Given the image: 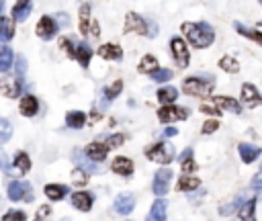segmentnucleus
<instances>
[{
    "mask_svg": "<svg viewBox=\"0 0 262 221\" xmlns=\"http://www.w3.org/2000/svg\"><path fill=\"white\" fill-rule=\"evenodd\" d=\"M88 31H90V33H92L94 37H98V35H101V27H98V23H96V21H90V25H88Z\"/></svg>",
    "mask_w": 262,
    "mask_h": 221,
    "instance_id": "nucleus-47",
    "label": "nucleus"
},
{
    "mask_svg": "<svg viewBox=\"0 0 262 221\" xmlns=\"http://www.w3.org/2000/svg\"><path fill=\"white\" fill-rule=\"evenodd\" d=\"M180 31L186 41L196 49H205L215 41V31L207 23H182Z\"/></svg>",
    "mask_w": 262,
    "mask_h": 221,
    "instance_id": "nucleus-1",
    "label": "nucleus"
},
{
    "mask_svg": "<svg viewBox=\"0 0 262 221\" xmlns=\"http://www.w3.org/2000/svg\"><path fill=\"white\" fill-rule=\"evenodd\" d=\"M136 207V197L131 193H121L117 199H115V211L119 215H129Z\"/></svg>",
    "mask_w": 262,
    "mask_h": 221,
    "instance_id": "nucleus-12",
    "label": "nucleus"
},
{
    "mask_svg": "<svg viewBox=\"0 0 262 221\" xmlns=\"http://www.w3.org/2000/svg\"><path fill=\"white\" fill-rule=\"evenodd\" d=\"M240 158H242V162H246V164H252L256 158L260 156V148L258 145H254V143H240Z\"/></svg>",
    "mask_w": 262,
    "mask_h": 221,
    "instance_id": "nucleus-22",
    "label": "nucleus"
},
{
    "mask_svg": "<svg viewBox=\"0 0 262 221\" xmlns=\"http://www.w3.org/2000/svg\"><path fill=\"white\" fill-rule=\"evenodd\" d=\"M180 164H182V170H184V172H186V174H188V172H192V170H194V162H192V158H188V160H182V162H180Z\"/></svg>",
    "mask_w": 262,
    "mask_h": 221,
    "instance_id": "nucleus-46",
    "label": "nucleus"
},
{
    "mask_svg": "<svg viewBox=\"0 0 262 221\" xmlns=\"http://www.w3.org/2000/svg\"><path fill=\"white\" fill-rule=\"evenodd\" d=\"M150 76H152V80H156V82H168V80L174 78V72H172V70H166V68H164V70H162V68H156Z\"/></svg>",
    "mask_w": 262,
    "mask_h": 221,
    "instance_id": "nucleus-37",
    "label": "nucleus"
},
{
    "mask_svg": "<svg viewBox=\"0 0 262 221\" xmlns=\"http://www.w3.org/2000/svg\"><path fill=\"white\" fill-rule=\"evenodd\" d=\"M219 68L225 70V72H232V74H238L240 72V64H238V59L232 57V55H223L219 59Z\"/></svg>",
    "mask_w": 262,
    "mask_h": 221,
    "instance_id": "nucleus-32",
    "label": "nucleus"
},
{
    "mask_svg": "<svg viewBox=\"0 0 262 221\" xmlns=\"http://www.w3.org/2000/svg\"><path fill=\"white\" fill-rule=\"evenodd\" d=\"M164 135H166V137H174V135H178V131L174 127H168L166 131H164Z\"/></svg>",
    "mask_w": 262,
    "mask_h": 221,
    "instance_id": "nucleus-50",
    "label": "nucleus"
},
{
    "mask_svg": "<svg viewBox=\"0 0 262 221\" xmlns=\"http://www.w3.org/2000/svg\"><path fill=\"white\" fill-rule=\"evenodd\" d=\"M47 213H51V209H49V205H45V207H39V211H37V215H39V219H43Z\"/></svg>",
    "mask_w": 262,
    "mask_h": 221,
    "instance_id": "nucleus-49",
    "label": "nucleus"
},
{
    "mask_svg": "<svg viewBox=\"0 0 262 221\" xmlns=\"http://www.w3.org/2000/svg\"><path fill=\"white\" fill-rule=\"evenodd\" d=\"M35 193H33V186L27 180H13L9 184V199L11 201H33Z\"/></svg>",
    "mask_w": 262,
    "mask_h": 221,
    "instance_id": "nucleus-4",
    "label": "nucleus"
},
{
    "mask_svg": "<svg viewBox=\"0 0 262 221\" xmlns=\"http://www.w3.org/2000/svg\"><path fill=\"white\" fill-rule=\"evenodd\" d=\"M31 11H33L31 0H17V5L13 7V21H17V23L27 21V17L31 15Z\"/></svg>",
    "mask_w": 262,
    "mask_h": 221,
    "instance_id": "nucleus-17",
    "label": "nucleus"
},
{
    "mask_svg": "<svg viewBox=\"0 0 262 221\" xmlns=\"http://www.w3.org/2000/svg\"><path fill=\"white\" fill-rule=\"evenodd\" d=\"M242 103L246 107H258L260 105V92L254 84L248 82V84L242 86Z\"/></svg>",
    "mask_w": 262,
    "mask_h": 221,
    "instance_id": "nucleus-15",
    "label": "nucleus"
},
{
    "mask_svg": "<svg viewBox=\"0 0 262 221\" xmlns=\"http://www.w3.org/2000/svg\"><path fill=\"white\" fill-rule=\"evenodd\" d=\"M37 221H43V219H37Z\"/></svg>",
    "mask_w": 262,
    "mask_h": 221,
    "instance_id": "nucleus-53",
    "label": "nucleus"
},
{
    "mask_svg": "<svg viewBox=\"0 0 262 221\" xmlns=\"http://www.w3.org/2000/svg\"><path fill=\"white\" fill-rule=\"evenodd\" d=\"M84 154H86V158H90L92 162H103L107 158V154H109V148L103 141H92V143H88L84 148Z\"/></svg>",
    "mask_w": 262,
    "mask_h": 221,
    "instance_id": "nucleus-11",
    "label": "nucleus"
},
{
    "mask_svg": "<svg viewBox=\"0 0 262 221\" xmlns=\"http://www.w3.org/2000/svg\"><path fill=\"white\" fill-rule=\"evenodd\" d=\"M111 168H113L115 174H121V176H131V174H134V162H131L129 158H123V156L115 158Z\"/></svg>",
    "mask_w": 262,
    "mask_h": 221,
    "instance_id": "nucleus-19",
    "label": "nucleus"
},
{
    "mask_svg": "<svg viewBox=\"0 0 262 221\" xmlns=\"http://www.w3.org/2000/svg\"><path fill=\"white\" fill-rule=\"evenodd\" d=\"M201 111L203 113H207V115H211V117H219V109L213 105V107H209V105H203L201 107Z\"/></svg>",
    "mask_w": 262,
    "mask_h": 221,
    "instance_id": "nucleus-44",
    "label": "nucleus"
},
{
    "mask_svg": "<svg viewBox=\"0 0 262 221\" xmlns=\"http://www.w3.org/2000/svg\"><path fill=\"white\" fill-rule=\"evenodd\" d=\"M43 193L49 201H59L66 197V193H68V186H63V184H47L43 188Z\"/></svg>",
    "mask_w": 262,
    "mask_h": 221,
    "instance_id": "nucleus-25",
    "label": "nucleus"
},
{
    "mask_svg": "<svg viewBox=\"0 0 262 221\" xmlns=\"http://www.w3.org/2000/svg\"><path fill=\"white\" fill-rule=\"evenodd\" d=\"M15 166L19 168L21 174H27V172H29V168H31V160H29V156H27L25 152H19V154L15 156Z\"/></svg>",
    "mask_w": 262,
    "mask_h": 221,
    "instance_id": "nucleus-35",
    "label": "nucleus"
},
{
    "mask_svg": "<svg viewBox=\"0 0 262 221\" xmlns=\"http://www.w3.org/2000/svg\"><path fill=\"white\" fill-rule=\"evenodd\" d=\"M199 184H201L199 178H194V176H182V178H178L176 191H178V193H180V191H196V188H199Z\"/></svg>",
    "mask_w": 262,
    "mask_h": 221,
    "instance_id": "nucleus-30",
    "label": "nucleus"
},
{
    "mask_svg": "<svg viewBox=\"0 0 262 221\" xmlns=\"http://www.w3.org/2000/svg\"><path fill=\"white\" fill-rule=\"evenodd\" d=\"M15 35V21L13 19H0V39L9 41Z\"/></svg>",
    "mask_w": 262,
    "mask_h": 221,
    "instance_id": "nucleus-31",
    "label": "nucleus"
},
{
    "mask_svg": "<svg viewBox=\"0 0 262 221\" xmlns=\"http://www.w3.org/2000/svg\"><path fill=\"white\" fill-rule=\"evenodd\" d=\"M123 141H125V137H123V135H111V137L105 141V145L111 150V148H117V145H121Z\"/></svg>",
    "mask_w": 262,
    "mask_h": 221,
    "instance_id": "nucleus-43",
    "label": "nucleus"
},
{
    "mask_svg": "<svg viewBox=\"0 0 262 221\" xmlns=\"http://www.w3.org/2000/svg\"><path fill=\"white\" fill-rule=\"evenodd\" d=\"M13 135V125L7 119H0V143H7Z\"/></svg>",
    "mask_w": 262,
    "mask_h": 221,
    "instance_id": "nucleus-38",
    "label": "nucleus"
},
{
    "mask_svg": "<svg viewBox=\"0 0 262 221\" xmlns=\"http://www.w3.org/2000/svg\"><path fill=\"white\" fill-rule=\"evenodd\" d=\"M213 90V82L211 80H205V78H186L184 84H182V92L184 94H190V97H209Z\"/></svg>",
    "mask_w": 262,
    "mask_h": 221,
    "instance_id": "nucleus-3",
    "label": "nucleus"
},
{
    "mask_svg": "<svg viewBox=\"0 0 262 221\" xmlns=\"http://www.w3.org/2000/svg\"><path fill=\"white\" fill-rule=\"evenodd\" d=\"M5 221H27V215H25V211L13 209V211H9V213L5 215Z\"/></svg>",
    "mask_w": 262,
    "mask_h": 221,
    "instance_id": "nucleus-40",
    "label": "nucleus"
},
{
    "mask_svg": "<svg viewBox=\"0 0 262 221\" xmlns=\"http://www.w3.org/2000/svg\"><path fill=\"white\" fill-rule=\"evenodd\" d=\"M170 49H172V55H174L176 64L180 68H186L188 66V47H186V41L180 39V37H174L170 41Z\"/></svg>",
    "mask_w": 262,
    "mask_h": 221,
    "instance_id": "nucleus-9",
    "label": "nucleus"
},
{
    "mask_svg": "<svg viewBox=\"0 0 262 221\" xmlns=\"http://www.w3.org/2000/svg\"><path fill=\"white\" fill-rule=\"evenodd\" d=\"M74 57L78 59V64L82 68H88L90 66V57H92V49L86 43H80V45L74 47Z\"/></svg>",
    "mask_w": 262,
    "mask_h": 221,
    "instance_id": "nucleus-24",
    "label": "nucleus"
},
{
    "mask_svg": "<svg viewBox=\"0 0 262 221\" xmlns=\"http://www.w3.org/2000/svg\"><path fill=\"white\" fill-rule=\"evenodd\" d=\"M61 221H70V219H61Z\"/></svg>",
    "mask_w": 262,
    "mask_h": 221,
    "instance_id": "nucleus-52",
    "label": "nucleus"
},
{
    "mask_svg": "<svg viewBox=\"0 0 262 221\" xmlns=\"http://www.w3.org/2000/svg\"><path fill=\"white\" fill-rule=\"evenodd\" d=\"M176 97H178V90L172 88V86H162V88L158 90V101H160L162 105H170V103H174Z\"/></svg>",
    "mask_w": 262,
    "mask_h": 221,
    "instance_id": "nucleus-28",
    "label": "nucleus"
},
{
    "mask_svg": "<svg viewBox=\"0 0 262 221\" xmlns=\"http://www.w3.org/2000/svg\"><path fill=\"white\" fill-rule=\"evenodd\" d=\"M170 178H172V170L170 168H160L154 176V184H152V191L158 195V197H164L168 193V184H170Z\"/></svg>",
    "mask_w": 262,
    "mask_h": 221,
    "instance_id": "nucleus-6",
    "label": "nucleus"
},
{
    "mask_svg": "<svg viewBox=\"0 0 262 221\" xmlns=\"http://www.w3.org/2000/svg\"><path fill=\"white\" fill-rule=\"evenodd\" d=\"M217 127H219V121H217V119H207V121H205V125H203V129H201V131H203L205 135H209V133H213V131H215Z\"/></svg>",
    "mask_w": 262,
    "mask_h": 221,
    "instance_id": "nucleus-41",
    "label": "nucleus"
},
{
    "mask_svg": "<svg viewBox=\"0 0 262 221\" xmlns=\"http://www.w3.org/2000/svg\"><path fill=\"white\" fill-rule=\"evenodd\" d=\"M156 68H160V66H158V59H156L152 53L144 55V57H142V61H140V66H138L140 74H152Z\"/></svg>",
    "mask_w": 262,
    "mask_h": 221,
    "instance_id": "nucleus-29",
    "label": "nucleus"
},
{
    "mask_svg": "<svg viewBox=\"0 0 262 221\" xmlns=\"http://www.w3.org/2000/svg\"><path fill=\"white\" fill-rule=\"evenodd\" d=\"M121 90H123V80H115V82H111L109 86H105V90H103V101H105V105H109V101H113L115 97H119Z\"/></svg>",
    "mask_w": 262,
    "mask_h": 221,
    "instance_id": "nucleus-27",
    "label": "nucleus"
},
{
    "mask_svg": "<svg viewBox=\"0 0 262 221\" xmlns=\"http://www.w3.org/2000/svg\"><path fill=\"white\" fill-rule=\"evenodd\" d=\"M188 117V111L186 109H180L176 105H162L158 109V119L162 123H174V121H184Z\"/></svg>",
    "mask_w": 262,
    "mask_h": 221,
    "instance_id": "nucleus-5",
    "label": "nucleus"
},
{
    "mask_svg": "<svg viewBox=\"0 0 262 221\" xmlns=\"http://www.w3.org/2000/svg\"><path fill=\"white\" fill-rule=\"evenodd\" d=\"M166 209H168V201L160 197L158 201H154V205L148 213V221H164L166 219Z\"/></svg>",
    "mask_w": 262,
    "mask_h": 221,
    "instance_id": "nucleus-16",
    "label": "nucleus"
},
{
    "mask_svg": "<svg viewBox=\"0 0 262 221\" xmlns=\"http://www.w3.org/2000/svg\"><path fill=\"white\" fill-rule=\"evenodd\" d=\"M125 33H138V35H148V23L138 15V13H127L125 17Z\"/></svg>",
    "mask_w": 262,
    "mask_h": 221,
    "instance_id": "nucleus-7",
    "label": "nucleus"
},
{
    "mask_svg": "<svg viewBox=\"0 0 262 221\" xmlns=\"http://www.w3.org/2000/svg\"><path fill=\"white\" fill-rule=\"evenodd\" d=\"M72 205L78 211H90L92 209V195L84 193V191H78V193L72 195Z\"/></svg>",
    "mask_w": 262,
    "mask_h": 221,
    "instance_id": "nucleus-21",
    "label": "nucleus"
},
{
    "mask_svg": "<svg viewBox=\"0 0 262 221\" xmlns=\"http://www.w3.org/2000/svg\"><path fill=\"white\" fill-rule=\"evenodd\" d=\"M72 160H74V164H76L80 170H84V172H88V174H96V172H101V168H98V162H92L90 158H86V154H84V152H80V150H76V152H74Z\"/></svg>",
    "mask_w": 262,
    "mask_h": 221,
    "instance_id": "nucleus-10",
    "label": "nucleus"
},
{
    "mask_svg": "<svg viewBox=\"0 0 262 221\" xmlns=\"http://www.w3.org/2000/svg\"><path fill=\"white\" fill-rule=\"evenodd\" d=\"M236 29H238V33H242V35L250 37L252 41L262 43V37H260V31H258V29H248V27H244V25H240V23H236Z\"/></svg>",
    "mask_w": 262,
    "mask_h": 221,
    "instance_id": "nucleus-36",
    "label": "nucleus"
},
{
    "mask_svg": "<svg viewBox=\"0 0 262 221\" xmlns=\"http://www.w3.org/2000/svg\"><path fill=\"white\" fill-rule=\"evenodd\" d=\"M35 33H37V37H41V39H51L55 33H57V23H55V19L53 17H49V15H43L41 19H39V23H37V27H35Z\"/></svg>",
    "mask_w": 262,
    "mask_h": 221,
    "instance_id": "nucleus-8",
    "label": "nucleus"
},
{
    "mask_svg": "<svg viewBox=\"0 0 262 221\" xmlns=\"http://www.w3.org/2000/svg\"><path fill=\"white\" fill-rule=\"evenodd\" d=\"M90 117H92V119H90V121H92V123H96V121H98V119H101V113H92V115H90Z\"/></svg>",
    "mask_w": 262,
    "mask_h": 221,
    "instance_id": "nucleus-51",
    "label": "nucleus"
},
{
    "mask_svg": "<svg viewBox=\"0 0 262 221\" xmlns=\"http://www.w3.org/2000/svg\"><path fill=\"white\" fill-rule=\"evenodd\" d=\"M72 184H78V186L86 184V172L80 168H74L72 170Z\"/></svg>",
    "mask_w": 262,
    "mask_h": 221,
    "instance_id": "nucleus-39",
    "label": "nucleus"
},
{
    "mask_svg": "<svg viewBox=\"0 0 262 221\" xmlns=\"http://www.w3.org/2000/svg\"><path fill=\"white\" fill-rule=\"evenodd\" d=\"M146 158L158 164H170L174 160V145L168 141L154 143L152 148H146Z\"/></svg>",
    "mask_w": 262,
    "mask_h": 221,
    "instance_id": "nucleus-2",
    "label": "nucleus"
},
{
    "mask_svg": "<svg viewBox=\"0 0 262 221\" xmlns=\"http://www.w3.org/2000/svg\"><path fill=\"white\" fill-rule=\"evenodd\" d=\"M78 19H80V33L88 35V25H90V7L82 5L78 11Z\"/></svg>",
    "mask_w": 262,
    "mask_h": 221,
    "instance_id": "nucleus-33",
    "label": "nucleus"
},
{
    "mask_svg": "<svg viewBox=\"0 0 262 221\" xmlns=\"http://www.w3.org/2000/svg\"><path fill=\"white\" fill-rule=\"evenodd\" d=\"M13 61H15V53H13V49L11 47H7V45H3L0 47V72H9L11 68H13Z\"/></svg>",
    "mask_w": 262,
    "mask_h": 221,
    "instance_id": "nucleus-26",
    "label": "nucleus"
},
{
    "mask_svg": "<svg viewBox=\"0 0 262 221\" xmlns=\"http://www.w3.org/2000/svg\"><path fill=\"white\" fill-rule=\"evenodd\" d=\"M240 219L242 221H256V199H250L244 209L240 211Z\"/></svg>",
    "mask_w": 262,
    "mask_h": 221,
    "instance_id": "nucleus-34",
    "label": "nucleus"
},
{
    "mask_svg": "<svg viewBox=\"0 0 262 221\" xmlns=\"http://www.w3.org/2000/svg\"><path fill=\"white\" fill-rule=\"evenodd\" d=\"M19 111L25 117H35L39 113V101L33 97V94H27V97H23L21 103H19Z\"/></svg>",
    "mask_w": 262,
    "mask_h": 221,
    "instance_id": "nucleus-13",
    "label": "nucleus"
},
{
    "mask_svg": "<svg viewBox=\"0 0 262 221\" xmlns=\"http://www.w3.org/2000/svg\"><path fill=\"white\" fill-rule=\"evenodd\" d=\"M260 180H262V172H258L254 176V180H252V188H254V191H260Z\"/></svg>",
    "mask_w": 262,
    "mask_h": 221,
    "instance_id": "nucleus-48",
    "label": "nucleus"
},
{
    "mask_svg": "<svg viewBox=\"0 0 262 221\" xmlns=\"http://www.w3.org/2000/svg\"><path fill=\"white\" fill-rule=\"evenodd\" d=\"M86 113H82V111H70L68 115H66V125L68 127H72V129H82L84 125H86Z\"/></svg>",
    "mask_w": 262,
    "mask_h": 221,
    "instance_id": "nucleus-23",
    "label": "nucleus"
},
{
    "mask_svg": "<svg viewBox=\"0 0 262 221\" xmlns=\"http://www.w3.org/2000/svg\"><path fill=\"white\" fill-rule=\"evenodd\" d=\"M98 55H101L103 59H115V61H119L123 57V49L119 45H115V43H105V45L98 47Z\"/></svg>",
    "mask_w": 262,
    "mask_h": 221,
    "instance_id": "nucleus-20",
    "label": "nucleus"
},
{
    "mask_svg": "<svg viewBox=\"0 0 262 221\" xmlns=\"http://www.w3.org/2000/svg\"><path fill=\"white\" fill-rule=\"evenodd\" d=\"M21 80L19 78H5L0 82V94H5L9 99H17L21 94Z\"/></svg>",
    "mask_w": 262,
    "mask_h": 221,
    "instance_id": "nucleus-14",
    "label": "nucleus"
},
{
    "mask_svg": "<svg viewBox=\"0 0 262 221\" xmlns=\"http://www.w3.org/2000/svg\"><path fill=\"white\" fill-rule=\"evenodd\" d=\"M0 168H3L7 174H11V166H9V160H7L5 152H0Z\"/></svg>",
    "mask_w": 262,
    "mask_h": 221,
    "instance_id": "nucleus-45",
    "label": "nucleus"
},
{
    "mask_svg": "<svg viewBox=\"0 0 262 221\" xmlns=\"http://www.w3.org/2000/svg\"><path fill=\"white\" fill-rule=\"evenodd\" d=\"M59 47H61L66 53H68L70 57H74V47H72V41H70L68 37H61V39H59Z\"/></svg>",
    "mask_w": 262,
    "mask_h": 221,
    "instance_id": "nucleus-42",
    "label": "nucleus"
},
{
    "mask_svg": "<svg viewBox=\"0 0 262 221\" xmlns=\"http://www.w3.org/2000/svg\"><path fill=\"white\" fill-rule=\"evenodd\" d=\"M213 105L219 111H232V113H240L242 111V105L236 99H232V97H213Z\"/></svg>",
    "mask_w": 262,
    "mask_h": 221,
    "instance_id": "nucleus-18",
    "label": "nucleus"
}]
</instances>
